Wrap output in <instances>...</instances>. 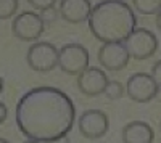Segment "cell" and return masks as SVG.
Here are the masks:
<instances>
[{
	"label": "cell",
	"mask_w": 161,
	"mask_h": 143,
	"mask_svg": "<svg viewBox=\"0 0 161 143\" xmlns=\"http://www.w3.org/2000/svg\"><path fill=\"white\" fill-rule=\"evenodd\" d=\"M132 5L137 13L150 16V15H156L161 10V0H132Z\"/></svg>",
	"instance_id": "obj_13"
},
{
	"label": "cell",
	"mask_w": 161,
	"mask_h": 143,
	"mask_svg": "<svg viewBox=\"0 0 161 143\" xmlns=\"http://www.w3.org/2000/svg\"><path fill=\"white\" fill-rule=\"evenodd\" d=\"M159 132H161V121H159Z\"/></svg>",
	"instance_id": "obj_23"
},
{
	"label": "cell",
	"mask_w": 161,
	"mask_h": 143,
	"mask_svg": "<svg viewBox=\"0 0 161 143\" xmlns=\"http://www.w3.org/2000/svg\"><path fill=\"white\" fill-rule=\"evenodd\" d=\"M60 16V10L57 7H48L45 10L40 11V18L44 19L45 24H52V23H55Z\"/></svg>",
	"instance_id": "obj_16"
},
{
	"label": "cell",
	"mask_w": 161,
	"mask_h": 143,
	"mask_svg": "<svg viewBox=\"0 0 161 143\" xmlns=\"http://www.w3.org/2000/svg\"><path fill=\"white\" fill-rule=\"evenodd\" d=\"M124 93H126V85H123V84L118 82V81H108L106 88H105V92H103V95L108 98V100H119Z\"/></svg>",
	"instance_id": "obj_14"
},
{
	"label": "cell",
	"mask_w": 161,
	"mask_h": 143,
	"mask_svg": "<svg viewBox=\"0 0 161 143\" xmlns=\"http://www.w3.org/2000/svg\"><path fill=\"white\" fill-rule=\"evenodd\" d=\"M19 0H0V19H10L16 15Z\"/></svg>",
	"instance_id": "obj_15"
},
{
	"label": "cell",
	"mask_w": 161,
	"mask_h": 143,
	"mask_svg": "<svg viewBox=\"0 0 161 143\" xmlns=\"http://www.w3.org/2000/svg\"><path fill=\"white\" fill-rule=\"evenodd\" d=\"M121 138L124 143H152L155 138L153 129L143 121H134L124 125Z\"/></svg>",
	"instance_id": "obj_12"
},
{
	"label": "cell",
	"mask_w": 161,
	"mask_h": 143,
	"mask_svg": "<svg viewBox=\"0 0 161 143\" xmlns=\"http://www.w3.org/2000/svg\"><path fill=\"white\" fill-rule=\"evenodd\" d=\"M89 50L80 44H66L60 48L58 68L68 76H79L89 68Z\"/></svg>",
	"instance_id": "obj_5"
},
{
	"label": "cell",
	"mask_w": 161,
	"mask_h": 143,
	"mask_svg": "<svg viewBox=\"0 0 161 143\" xmlns=\"http://www.w3.org/2000/svg\"><path fill=\"white\" fill-rule=\"evenodd\" d=\"M45 23L40 15L34 11H23L15 16L11 24V32L23 42H36L45 31Z\"/></svg>",
	"instance_id": "obj_6"
},
{
	"label": "cell",
	"mask_w": 161,
	"mask_h": 143,
	"mask_svg": "<svg viewBox=\"0 0 161 143\" xmlns=\"http://www.w3.org/2000/svg\"><path fill=\"white\" fill-rule=\"evenodd\" d=\"M106 84H108V76L102 68L89 66L77 76L76 85L79 92L86 97H98L103 95Z\"/></svg>",
	"instance_id": "obj_10"
},
{
	"label": "cell",
	"mask_w": 161,
	"mask_h": 143,
	"mask_svg": "<svg viewBox=\"0 0 161 143\" xmlns=\"http://www.w3.org/2000/svg\"><path fill=\"white\" fill-rule=\"evenodd\" d=\"M16 125L29 141H58L71 132L76 108L71 98L55 87L28 90L16 105Z\"/></svg>",
	"instance_id": "obj_1"
},
{
	"label": "cell",
	"mask_w": 161,
	"mask_h": 143,
	"mask_svg": "<svg viewBox=\"0 0 161 143\" xmlns=\"http://www.w3.org/2000/svg\"><path fill=\"white\" fill-rule=\"evenodd\" d=\"M79 132L84 138L89 140H98L108 132V116L100 109H87L80 114L77 121Z\"/></svg>",
	"instance_id": "obj_9"
},
{
	"label": "cell",
	"mask_w": 161,
	"mask_h": 143,
	"mask_svg": "<svg viewBox=\"0 0 161 143\" xmlns=\"http://www.w3.org/2000/svg\"><path fill=\"white\" fill-rule=\"evenodd\" d=\"M60 16L71 24H80L89 19L92 3L90 0H60Z\"/></svg>",
	"instance_id": "obj_11"
},
{
	"label": "cell",
	"mask_w": 161,
	"mask_h": 143,
	"mask_svg": "<svg viewBox=\"0 0 161 143\" xmlns=\"http://www.w3.org/2000/svg\"><path fill=\"white\" fill-rule=\"evenodd\" d=\"M58 56L60 50L50 44V42H34L26 53L28 66L39 72V74H48L58 66Z\"/></svg>",
	"instance_id": "obj_3"
},
{
	"label": "cell",
	"mask_w": 161,
	"mask_h": 143,
	"mask_svg": "<svg viewBox=\"0 0 161 143\" xmlns=\"http://www.w3.org/2000/svg\"><path fill=\"white\" fill-rule=\"evenodd\" d=\"M92 35L105 42H124L137 28V16L124 0H102L87 19Z\"/></svg>",
	"instance_id": "obj_2"
},
{
	"label": "cell",
	"mask_w": 161,
	"mask_h": 143,
	"mask_svg": "<svg viewBox=\"0 0 161 143\" xmlns=\"http://www.w3.org/2000/svg\"><path fill=\"white\" fill-rule=\"evenodd\" d=\"M159 93V88L153 81L152 74L136 72L126 82V95L136 103H148L155 100Z\"/></svg>",
	"instance_id": "obj_7"
},
{
	"label": "cell",
	"mask_w": 161,
	"mask_h": 143,
	"mask_svg": "<svg viewBox=\"0 0 161 143\" xmlns=\"http://www.w3.org/2000/svg\"><path fill=\"white\" fill-rule=\"evenodd\" d=\"M58 0H28V3L34 8V10H39V11H42L48 7H55L57 5Z\"/></svg>",
	"instance_id": "obj_17"
},
{
	"label": "cell",
	"mask_w": 161,
	"mask_h": 143,
	"mask_svg": "<svg viewBox=\"0 0 161 143\" xmlns=\"http://www.w3.org/2000/svg\"><path fill=\"white\" fill-rule=\"evenodd\" d=\"M2 92H3V79L0 77V95H2Z\"/></svg>",
	"instance_id": "obj_21"
},
{
	"label": "cell",
	"mask_w": 161,
	"mask_h": 143,
	"mask_svg": "<svg viewBox=\"0 0 161 143\" xmlns=\"http://www.w3.org/2000/svg\"><path fill=\"white\" fill-rule=\"evenodd\" d=\"M124 44L127 47L130 58L139 61L152 58L156 53L159 45L156 35L150 29H145V28H136L124 40Z\"/></svg>",
	"instance_id": "obj_4"
},
{
	"label": "cell",
	"mask_w": 161,
	"mask_h": 143,
	"mask_svg": "<svg viewBox=\"0 0 161 143\" xmlns=\"http://www.w3.org/2000/svg\"><path fill=\"white\" fill-rule=\"evenodd\" d=\"M0 143H7V140L5 138H0Z\"/></svg>",
	"instance_id": "obj_22"
},
{
	"label": "cell",
	"mask_w": 161,
	"mask_h": 143,
	"mask_svg": "<svg viewBox=\"0 0 161 143\" xmlns=\"http://www.w3.org/2000/svg\"><path fill=\"white\" fill-rule=\"evenodd\" d=\"M7 118H8V109H7V106H5V103L0 101V125L7 121Z\"/></svg>",
	"instance_id": "obj_19"
},
{
	"label": "cell",
	"mask_w": 161,
	"mask_h": 143,
	"mask_svg": "<svg viewBox=\"0 0 161 143\" xmlns=\"http://www.w3.org/2000/svg\"><path fill=\"white\" fill-rule=\"evenodd\" d=\"M100 66L110 72L123 71L130 60L127 47L124 42H105L97 53Z\"/></svg>",
	"instance_id": "obj_8"
},
{
	"label": "cell",
	"mask_w": 161,
	"mask_h": 143,
	"mask_svg": "<svg viewBox=\"0 0 161 143\" xmlns=\"http://www.w3.org/2000/svg\"><path fill=\"white\" fill-rule=\"evenodd\" d=\"M155 24H156V29L161 32V10L155 15Z\"/></svg>",
	"instance_id": "obj_20"
},
{
	"label": "cell",
	"mask_w": 161,
	"mask_h": 143,
	"mask_svg": "<svg viewBox=\"0 0 161 143\" xmlns=\"http://www.w3.org/2000/svg\"><path fill=\"white\" fill-rule=\"evenodd\" d=\"M150 74H152V77H153V81L156 82L158 88L161 90V60H159V61H156V63L153 64V66H152Z\"/></svg>",
	"instance_id": "obj_18"
}]
</instances>
